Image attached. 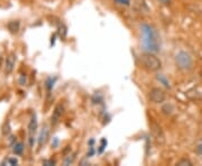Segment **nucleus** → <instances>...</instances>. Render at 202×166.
<instances>
[{"instance_id":"obj_9","label":"nucleus","mask_w":202,"mask_h":166,"mask_svg":"<svg viewBox=\"0 0 202 166\" xmlns=\"http://www.w3.org/2000/svg\"><path fill=\"white\" fill-rule=\"evenodd\" d=\"M22 152H24V145L22 143H18L15 145V148H13V153L16 155H22Z\"/></svg>"},{"instance_id":"obj_5","label":"nucleus","mask_w":202,"mask_h":166,"mask_svg":"<svg viewBox=\"0 0 202 166\" xmlns=\"http://www.w3.org/2000/svg\"><path fill=\"white\" fill-rule=\"evenodd\" d=\"M151 131L153 134V136L156 140L158 141V143H163L164 141V132L162 130V128L159 126L157 122H155V121H152L151 122Z\"/></svg>"},{"instance_id":"obj_14","label":"nucleus","mask_w":202,"mask_h":166,"mask_svg":"<svg viewBox=\"0 0 202 166\" xmlns=\"http://www.w3.org/2000/svg\"><path fill=\"white\" fill-rule=\"evenodd\" d=\"M115 1L121 6H129L130 4V0H115Z\"/></svg>"},{"instance_id":"obj_16","label":"nucleus","mask_w":202,"mask_h":166,"mask_svg":"<svg viewBox=\"0 0 202 166\" xmlns=\"http://www.w3.org/2000/svg\"><path fill=\"white\" fill-rule=\"evenodd\" d=\"M201 76H202V70H201Z\"/></svg>"},{"instance_id":"obj_12","label":"nucleus","mask_w":202,"mask_h":166,"mask_svg":"<svg viewBox=\"0 0 202 166\" xmlns=\"http://www.w3.org/2000/svg\"><path fill=\"white\" fill-rule=\"evenodd\" d=\"M176 165H179V166H191L192 165V162H191L190 159H188V158H182V159H180V161L176 163Z\"/></svg>"},{"instance_id":"obj_6","label":"nucleus","mask_w":202,"mask_h":166,"mask_svg":"<svg viewBox=\"0 0 202 166\" xmlns=\"http://www.w3.org/2000/svg\"><path fill=\"white\" fill-rule=\"evenodd\" d=\"M36 128H37V120H36V116H33V118L30 119V122L28 125V131H29V144L30 146L34 145L33 141V137H34L35 132H36Z\"/></svg>"},{"instance_id":"obj_11","label":"nucleus","mask_w":202,"mask_h":166,"mask_svg":"<svg viewBox=\"0 0 202 166\" xmlns=\"http://www.w3.org/2000/svg\"><path fill=\"white\" fill-rule=\"evenodd\" d=\"M60 109H61V107L58 106L55 109V111H54V115H53V121H54V124H56V122L58 121V119L61 118V113H62V112L60 111Z\"/></svg>"},{"instance_id":"obj_7","label":"nucleus","mask_w":202,"mask_h":166,"mask_svg":"<svg viewBox=\"0 0 202 166\" xmlns=\"http://www.w3.org/2000/svg\"><path fill=\"white\" fill-rule=\"evenodd\" d=\"M15 63H16V57H15V55L13 54L9 55L7 57V60H6V66H4V72L7 73V74L13 72Z\"/></svg>"},{"instance_id":"obj_13","label":"nucleus","mask_w":202,"mask_h":166,"mask_svg":"<svg viewBox=\"0 0 202 166\" xmlns=\"http://www.w3.org/2000/svg\"><path fill=\"white\" fill-rule=\"evenodd\" d=\"M195 152H197V154H199V155H202V139L198 143V145H197V147H195Z\"/></svg>"},{"instance_id":"obj_10","label":"nucleus","mask_w":202,"mask_h":166,"mask_svg":"<svg viewBox=\"0 0 202 166\" xmlns=\"http://www.w3.org/2000/svg\"><path fill=\"white\" fill-rule=\"evenodd\" d=\"M157 80H158L162 84L164 85V86H166V88H170V82H168V80L166 79V77L164 76L163 74H159L158 76H157Z\"/></svg>"},{"instance_id":"obj_4","label":"nucleus","mask_w":202,"mask_h":166,"mask_svg":"<svg viewBox=\"0 0 202 166\" xmlns=\"http://www.w3.org/2000/svg\"><path fill=\"white\" fill-rule=\"evenodd\" d=\"M166 99V94L164 90L159 88H154L149 91V100L153 103H163Z\"/></svg>"},{"instance_id":"obj_8","label":"nucleus","mask_w":202,"mask_h":166,"mask_svg":"<svg viewBox=\"0 0 202 166\" xmlns=\"http://www.w3.org/2000/svg\"><path fill=\"white\" fill-rule=\"evenodd\" d=\"M48 132H49V130H48V127H47V126H45V127L42 129V131H40V134H39V137H38V144H39V146L44 145V144L46 143V140H47V138H48Z\"/></svg>"},{"instance_id":"obj_15","label":"nucleus","mask_w":202,"mask_h":166,"mask_svg":"<svg viewBox=\"0 0 202 166\" xmlns=\"http://www.w3.org/2000/svg\"><path fill=\"white\" fill-rule=\"evenodd\" d=\"M158 1L161 2V4H170L172 0H158Z\"/></svg>"},{"instance_id":"obj_3","label":"nucleus","mask_w":202,"mask_h":166,"mask_svg":"<svg viewBox=\"0 0 202 166\" xmlns=\"http://www.w3.org/2000/svg\"><path fill=\"white\" fill-rule=\"evenodd\" d=\"M175 64L181 71H190L193 67V58L188 52L180 51L175 55Z\"/></svg>"},{"instance_id":"obj_2","label":"nucleus","mask_w":202,"mask_h":166,"mask_svg":"<svg viewBox=\"0 0 202 166\" xmlns=\"http://www.w3.org/2000/svg\"><path fill=\"white\" fill-rule=\"evenodd\" d=\"M139 64L142 68L147 72H157L162 67V62L154 53L145 52L144 54L139 56Z\"/></svg>"},{"instance_id":"obj_1","label":"nucleus","mask_w":202,"mask_h":166,"mask_svg":"<svg viewBox=\"0 0 202 166\" xmlns=\"http://www.w3.org/2000/svg\"><path fill=\"white\" fill-rule=\"evenodd\" d=\"M140 42L145 52L156 54L161 49V39L157 30L149 24L140 25Z\"/></svg>"}]
</instances>
